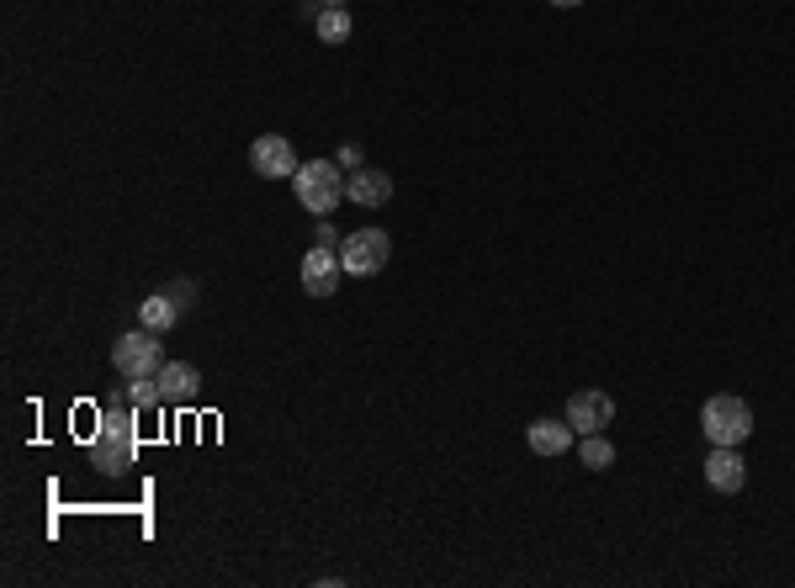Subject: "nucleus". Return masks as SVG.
I'll list each match as a JSON object with an SVG mask.
<instances>
[{
  "label": "nucleus",
  "mask_w": 795,
  "mask_h": 588,
  "mask_svg": "<svg viewBox=\"0 0 795 588\" xmlns=\"http://www.w3.org/2000/svg\"><path fill=\"white\" fill-rule=\"evenodd\" d=\"M323 5H340V0H323Z\"/></svg>",
  "instance_id": "21"
},
{
  "label": "nucleus",
  "mask_w": 795,
  "mask_h": 588,
  "mask_svg": "<svg viewBox=\"0 0 795 588\" xmlns=\"http://www.w3.org/2000/svg\"><path fill=\"white\" fill-rule=\"evenodd\" d=\"M297 149L281 138V133H260L255 144H249V170L255 175H266V181H286V175H297Z\"/></svg>",
  "instance_id": "6"
},
{
  "label": "nucleus",
  "mask_w": 795,
  "mask_h": 588,
  "mask_svg": "<svg viewBox=\"0 0 795 588\" xmlns=\"http://www.w3.org/2000/svg\"><path fill=\"white\" fill-rule=\"evenodd\" d=\"M112 366H118L127 382H149L159 377V366H164V355H159V334L155 329H133V334H122L118 345H112Z\"/></svg>",
  "instance_id": "4"
},
{
  "label": "nucleus",
  "mask_w": 795,
  "mask_h": 588,
  "mask_svg": "<svg viewBox=\"0 0 795 588\" xmlns=\"http://www.w3.org/2000/svg\"><path fill=\"white\" fill-rule=\"evenodd\" d=\"M159 397H164V408H181V403H192L201 388V377H197V366L192 360H164L159 366Z\"/></svg>",
  "instance_id": "10"
},
{
  "label": "nucleus",
  "mask_w": 795,
  "mask_h": 588,
  "mask_svg": "<svg viewBox=\"0 0 795 588\" xmlns=\"http://www.w3.org/2000/svg\"><path fill=\"white\" fill-rule=\"evenodd\" d=\"M706 482H711V493H743L748 462L737 456V445H711V456H706Z\"/></svg>",
  "instance_id": "9"
},
{
  "label": "nucleus",
  "mask_w": 795,
  "mask_h": 588,
  "mask_svg": "<svg viewBox=\"0 0 795 588\" xmlns=\"http://www.w3.org/2000/svg\"><path fill=\"white\" fill-rule=\"evenodd\" d=\"M340 164H345V170H360V149H356V144H345V149H340Z\"/></svg>",
  "instance_id": "19"
},
{
  "label": "nucleus",
  "mask_w": 795,
  "mask_h": 588,
  "mask_svg": "<svg viewBox=\"0 0 795 588\" xmlns=\"http://www.w3.org/2000/svg\"><path fill=\"white\" fill-rule=\"evenodd\" d=\"M164 292H170V297H175V308H181V314H186V308H192V303H197V286H192V281H170V286H164Z\"/></svg>",
  "instance_id": "17"
},
{
  "label": "nucleus",
  "mask_w": 795,
  "mask_h": 588,
  "mask_svg": "<svg viewBox=\"0 0 795 588\" xmlns=\"http://www.w3.org/2000/svg\"><path fill=\"white\" fill-rule=\"evenodd\" d=\"M127 397H133V408H164V397H159V382H127Z\"/></svg>",
  "instance_id": "16"
},
{
  "label": "nucleus",
  "mask_w": 795,
  "mask_h": 588,
  "mask_svg": "<svg viewBox=\"0 0 795 588\" xmlns=\"http://www.w3.org/2000/svg\"><path fill=\"white\" fill-rule=\"evenodd\" d=\"M345 38H351V11L345 5H323L318 11V42L334 48V42H345Z\"/></svg>",
  "instance_id": "14"
},
{
  "label": "nucleus",
  "mask_w": 795,
  "mask_h": 588,
  "mask_svg": "<svg viewBox=\"0 0 795 588\" xmlns=\"http://www.w3.org/2000/svg\"><path fill=\"white\" fill-rule=\"evenodd\" d=\"M552 5H562V11H567V5H584V0H552Z\"/></svg>",
  "instance_id": "20"
},
{
  "label": "nucleus",
  "mask_w": 795,
  "mask_h": 588,
  "mask_svg": "<svg viewBox=\"0 0 795 588\" xmlns=\"http://www.w3.org/2000/svg\"><path fill=\"white\" fill-rule=\"evenodd\" d=\"M133 456H138L133 397H112V403H101V425H96V440H90V467L118 477V471L133 467Z\"/></svg>",
  "instance_id": "1"
},
{
  "label": "nucleus",
  "mask_w": 795,
  "mask_h": 588,
  "mask_svg": "<svg viewBox=\"0 0 795 588\" xmlns=\"http://www.w3.org/2000/svg\"><path fill=\"white\" fill-rule=\"evenodd\" d=\"M340 275H345V266H340L334 249L314 244V249L303 255V292H308V297H334V292H340Z\"/></svg>",
  "instance_id": "8"
},
{
  "label": "nucleus",
  "mask_w": 795,
  "mask_h": 588,
  "mask_svg": "<svg viewBox=\"0 0 795 588\" xmlns=\"http://www.w3.org/2000/svg\"><path fill=\"white\" fill-rule=\"evenodd\" d=\"M292 192H297V201H303L314 218H329V212L340 207V196H345V170L329 164V159H308V164H297Z\"/></svg>",
  "instance_id": "2"
},
{
  "label": "nucleus",
  "mask_w": 795,
  "mask_h": 588,
  "mask_svg": "<svg viewBox=\"0 0 795 588\" xmlns=\"http://www.w3.org/2000/svg\"><path fill=\"white\" fill-rule=\"evenodd\" d=\"M578 462L589 471H604L610 462H615V445L604 440V434H584V445H578Z\"/></svg>",
  "instance_id": "15"
},
{
  "label": "nucleus",
  "mask_w": 795,
  "mask_h": 588,
  "mask_svg": "<svg viewBox=\"0 0 795 588\" xmlns=\"http://www.w3.org/2000/svg\"><path fill=\"white\" fill-rule=\"evenodd\" d=\"M525 445L536 456H567L573 451V425L567 419H536V425H525Z\"/></svg>",
  "instance_id": "12"
},
{
  "label": "nucleus",
  "mask_w": 795,
  "mask_h": 588,
  "mask_svg": "<svg viewBox=\"0 0 795 588\" xmlns=\"http://www.w3.org/2000/svg\"><path fill=\"white\" fill-rule=\"evenodd\" d=\"M700 430H706L711 445H743L754 434V408L743 397H732V392H715L700 408Z\"/></svg>",
  "instance_id": "3"
},
{
  "label": "nucleus",
  "mask_w": 795,
  "mask_h": 588,
  "mask_svg": "<svg viewBox=\"0 0 795 588\" xmlns=\"http://www.w3.org/2000/svg\"><path fill=\"white\" fill-rule=\"evenodd\" d=\"M345 196L356 201V207H382L388 196H393V175L388 170H371V164H360L345 175Z\"/></svg>",
  "instance_id": "11"
},
{
  "label": "nucleus",
  "mask_w": 795,
  "mask_h": 588,
  "mask_svg": "<svg viewBox=\"0 0 795 588\" xmlns=\"http://www.w3.org/2000/svg\"><path fill=\"white\" fill-rule=\"evenodd\" d=\"M388 260H393V238L382 234V229H356V234L340 244L345 275H377Z\"/></svg>",
  "instance_id": "5"
},
{
  "label": "nucleus",
  "mask_w": 795,
  "mask_h": 588,
  "mask_svg": "<svg viewBox=\"0 0 795 588\" xmlns=\"http://www.w3.org/2000/svg\"><path fill=\"white\" fill-rule=\"evenodd\" d=\"M318 244H323V249H340V244H345V238L334 234V223H329V218H318Z\"/></svg>",
  "instance_id": "18"
},
{
  "label": "nucleus",
  "mask_w": 795,
  "mask_h": 588,
  "mask_svg": "<svg viewBox=\"0 0 795 588\" xmlns=\"http://www.w3.org/2000/svg\"><path fill=\"white\" fill-rule=\"evenodd\" d=\"M175 318H181V308H175V297H170L164 286H159L155 297H144V308H138V323H144V329H155V334H164Z\"/></svg>",
  "instance_id": "13"
},
{
  "label": "nucleus",
  "mask_w": 795,
  "mask_h": 588,
  "mask_svg": "<svg viewBox=\"0 0 795 588\" xmlns=\"http://www.w3.org/2000/svg\"><path fill=\"white\" fill-rule=\"evenodd\" d=\"M562 419L573 425V434H604L615 425V397L610 392H573Z\"/></svg>",
  "instance_id": "7"
}]
</instances>
